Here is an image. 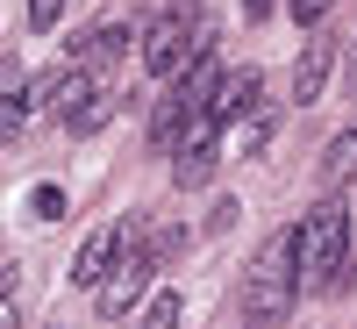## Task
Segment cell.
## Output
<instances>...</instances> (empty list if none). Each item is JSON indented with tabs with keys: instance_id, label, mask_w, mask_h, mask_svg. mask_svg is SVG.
I'll use <instances>...</instances> for the list:
<instances>
[{
	"instance_id": "obj_1",
	"label": "cell",
	"mask_w": 357,
	"mask_h": 329,
	"mask_svg": "<svg viewBox=\"0 0 357 329\" xmlns=\"http://www.w3.org/2000/svg\"><path fill=\"white\" fill-rule=\"evenodd\" d=\"M357 272V251H350V207L329 193L314 200V215L293 229V293H336Z\"/></svg>"
},
{
	"instance_id": "obj_2",
	"label": "cell",
	"mask_w": 357,
	"mask_h": 329,
	"mask_svg": "<svg viewBox=\"0 0 357 329\" xmlns=\"http://www.w3.org/2000/svg\"><path fill=\"white\" fill-rule=\"evenodd\" d=\"M293 308V229L264 236V251L243 272V329H279Z\"/></svg>"
},
{
	"instance_id": "obj_3",
	"label": "cell",
	"mask_w": 357,
	"mask_h": 329,
	"mask_svg": "<svg viewBox=\"0 0 357 329\" xmlns=\"http://www.w3.org/2000/svg\"><path fill=\"white\" fill-rule=\"evenodd\" d=\"M215 43V29H207V15H158L151 29H143V72L151 79H172L178 65H193V57Z\"/></svg>"
},
{
	"instance_id": "obj_4",
	"label": "cell",
	"mask_w": 357,
	"mask_h": 329,
	"mask_svg": "<svg viewBox=\"0 0 357 329\" xmlns=\"http://www.w3.org/2000/svg\"><path fill=\"white\" fill-rule=\"evenodd\" d=\"M158 272V251L143 244V222H122V244H114V265L100 279V315H129L143 301V286Z\"/></svg>"
},
{
	"instance_id": "obj_5",
	"label": "cell",
	"mask_w": 357,
	"mask_h": 329,
	"mask_svg": "<svg viewBox=\"0 0 357 329\" xmlns=\"http://www.w3.org/2000/svg\"><path fill=\"white\" fill-rule=\"evenodd\" d=\"M329 65H336V36H329V29H314L307 50L293 57V101H301V108L329 94Z\"/></svg>"
},
{
	"instance_id": "obj_6",
	"label": "cell",
	"mask_w": 357,
	"mask_h": 329,
	"mask_svg": "<svg viewBox=\"0 0 357 329\" xmlns=\"http://www.w3.org/2000/svg\"><path fill=\"white\" fill-rule=\"evenodd\" d=\"M129 36H136V22H100L86 43H72V57H65V65H79V72H93V79H100L114 57L129 50Z\"/></svg>"
},
{
	"instance_id": "obj_7",
	"label": "cell",
	"mask_w": 357,
	"mask_h": 329,
	"mask_svg": "<svg viewBox=\"0 0 357 329\" xmlns=\"http://www.w3.org/2000/svg\"><path fill=\"white\" fill-rule=\"evenodd\" d=\"M257 86H264V79H257L250 65H243V72H222V79H215V94H207V122L222 129V122H236L243 108H257Z\"/></svg>"
},
{
	"instance_id": "obj_8",
	"label": "cell",
	"mask_w": 357,
	"mask_h": 329,
	"mask_svg": "<svg viewBox=\"0 0 357 329\" xmlns=\"http://www.w3.org/2000/svg\"><path fill=\"white\" fill-rule=\"evenodd\" d=\"M114 244H122V222H100V229L79 244V258H72V286H100L107 265H114Z\"/></svg>"
},
{
	"instance_id": "obj_9",
	"label": "cell",
	"mask_w": 357,
	"mask_h": 329,
	"mask_svg": "<svg viewBox=\"0 0 357 329\" xmlns=\"http://www.w3.org/2000/svg\"><path fill=\"white\" fill-rule=\"evenodd\" d=\"M114 101H122V94H107V86H93V94H86L72 115H65V136H93L100 122H107V115H114Z\"/></svg>"
},
{
	"instance_id": "obj_10",
	"label": "cell",
	"mask_w": 357,
	"mask_h": 329,
	"mask_svg": "<svg viewBox=\"0 0 357 329\" xmlns=\"http://www.w3.org/2000/svg\"><path fill=\"white\" fill-rule=\"evenodd\" d=\"M321 179H329V193L343 187V179H357V122L329 143V158H321Z\"/></svg>"
},
{
	"instance_id": "obj_11",
	"label": "cell",
	"mask_w": 357,
	"mask_h": 329,
	"mask_svg": "<svg viewBox=\"0 0 357 329\" xmlns=\"http://www.w3.org/2000/svg\"><path fill=\"white\" fill-rule=\"evenodd\" d=\"M229 129V151H264V136H272V115L264 108H243L236 122H222Z\"/></svg>"
},
{
	"instance_id": "obj_12",
	"label": "cell",
	"mask_w": 357,
	"mask_h": 329,
	"mask_svg": "<svg viewBox=\"0 0 357 329\" xmlns=\"http://www.w3.org/2000/svg\"><path fill=\"white\" fill-rule=\"evenodd\" d=\"M178 315H186V301H178V293H158V301L143 308V322H136V329H178Z\"/></svg>"
},
{
	"instance_id": "obj_13",
	"label": "cell",
	"mask_w": 357,
	"mask_h": 329,
	"mask_svg": "<svg viewBox=\"0 0 357 329\" xmlns=\"http://www.w3.org/2000/svg\"><path fill=\"white\" fill-rule=\"evenodd\" d=\"M29 200H36V215H43V222H57V215H65V187H50V179H43V187L29 193Z\"/></svg>"
},
{
	"instance_id": "obj_14",
	"label": "cell",
	"mask_w": 357,
	"mask_h": 329,
	"mask_svg": "<svg viewBox=\"0 0 357 329\" xmlns=\"http://www.w3.org/2000/svg\"><path fill=\"white\" fill-rule=\"evenodd\" d=\"M57 15H65V0H29V29H57Z\"/></svg>"
},
{
	"instance_id": "obj_15",
	"label": "cell",
	"mask_w": 357,
	"mask_h": 329,
	"mask_svg": "<svg viewBox=\"0 0 357 329\" xmlns=\"http://www.w3.org/2000/svg\"><path fill=\"white\" fill-rule=\"evenodd\" d=\"M286 8H293V22H301V29H314L321 15H329V0H286Z\"/></svg>"
},
{
	"instance_id": "obj_16",
	"label": "cell",
	"mask_w": 357,
	"mask_h": 329,
	"mask_svg": "<svg viewBox=\"0 0 357 329\" xmlns=\"http://www.w3.org/2000/svg\"><path fill=\"white\" fill-rule=\"evenodd\" d=\"M15 86H29V72L15 65V57H0V94H15Z\"/></svg>"
},
{
	"instance_id": "obj_17",
	"label": "cell",
	"mask_w": 357,
	"mask_h": 329,
	"mask_svg": "<svg viewBox=\"0 0 357 329\" xmlns=\"http://www.w3.org/2000/svg\"><path fill=\"white\" fill-rule=\"evenodd\" d=\"M0 329H22V308H15V293L0 286Z\"/></svg>"
},
{
	"instance_id": "obj_18",
	"label": "cell",
	"mask_w": 357,
	"mask_h": 329,
	"mask_svg": "<svg viewBox=\"0 0 357 329\" xmlns=\"http://www.w3.org/2000/svg\"><path fill=\"white\" fill-rule=\"evenodd\" d=\"M272 8H279V0H243V22H264Z\"/></svg>"
},
{
	"instance_id": "obj_19",
	"label": "cell",
	"mask_w": 357,
	"mask_h": 329,
	"mask_svg": "<svg viewBox=\"0 0 357 329\" xmlns=\"http://www.w3.org/2000/svg\"><path fill=\"white\" fill-rule=\"evenodd\" d=\"M0 286H8V265H0Z\"/></svg>"
}]
</instances>
